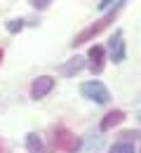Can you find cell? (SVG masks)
<instances>
[{
  "label": "cell",
  "instance_id": "15",
  "mask_svg": "<svg viewBox=\"0 0 141 153\" xmlns=\"http://www.w3.org/2000/svg\"><path fill=\"white\" fill-rule=\"evenodd\" d=\"M31 5H33V7H35V10H45V7H47V5H49V0H33V2H31Z\"/></svg>",
  "mask_w": 141,
  "mask_h": 153
},
{
  "label": "cell",
  "instance_id": "6",
  "mask_svg": "<svg viewBox=\"0 0 141 153\" xmlns=\"http://www.w3.org/2000/svg\"><path fill=\"white\" fill-rule=\"evenodd\" d=\"M87 59H89L92 73H101V71H103V64H106V50H103L101 45H92L89 52H87Z\"/></svg>",
  "mask_w": 141,
  "mask_h": 153
},
{
  "label": "cell",
  "instance_id": "12",
  "mask_svg": "<svg viewBox=\"0 0 141 153\" xmlns=\"http://www.w3.org/2000/svg\"><path fill=\"white\" fill-rule=\"evenodd\" d=\"M120 137L125 139V141H129V144H132L134 139H139V137H141V132H139V130H125V132H120Z\"/></svg>",
  "mask_w": 141,
  "mask_h": 153
},
{
  "label": "cell",
  "instance_id": "5",
  "mask_svg": "<svg viewBox=\"0 0 141 153\" xmlns=\"http://www.w3.org/2000/svg\"><path fill=\"white\" fill-rule=\"evenodd\" d=\"M54 90V78L49 76H40L33 80V85H31V99H42V97H47L49 92Z\"/></svg>",
  "mask_w": 141,
  "mask_h": 153
},
{
  "label": "cell",
  "instance_id": "16",
  "mask_svg": "<svg viewBox=\"0 0 141 153\" xmlns=\"http://www.w3.org/2000/svg\"><path fill=\"white\" fill-rule=\"evenodd\" d=\"M0 153H7V149H5V146H2V144H0Z\"/></svg>",
  "mask_w": 141,
  "mask_h": 153
},
{
  "label": "cell",
  "instance_id": "1",
  "mask_svg": "<svg viewBox=\"0 0 141 153\" xmlns=\"http://www.w3.org/2000/svg\"><path fill=\"white\" fill-rule=\"evenodd\" d=\"M122 5H127V2H122V0H120V2H118V5L113 7V10H108V12H106V14L101 17V19H97L94 24H92V26H87L85 31H80V33H78V36L73 38V42H71V45H73V47H78V45H82V42H89V40L94 38V36H99L101 31H103V28H106V26H108V24L113 21V17L118 14V10H120Z\"/></svg>",
  "mask_w": 141,
  "mask_h": 153
},
{
  "label": "cell",
  "instance_id": "11",
  "mask_svg": "<svg viewBox=\"0 0 141 153\" xmlns=\"http://www.w3.org/2000/svg\"><path fill=\"white\" fill-rule=\"evenodd\" d=\"M111 153H134V144L129 141H118L111 146Z\"/></svg>",
  "mask_w": 141,
  "mask_h": 153
},
{
  "label": "cell",
  "instance_id": "2",
  "mask_svg": "<svg viewBox=\"0 0 141 153\" xmlns=\"http://www.w3.org/2000/svg\"><path fill=\"white\" fill-rule=\"evenodd\" d=\"M80 94L85 97V99H89V101H94V104H99V106H103V104L111 101V92L106 90V85L99 82V80L82 82L80 85Z\"/></svg>",
  "mask_w": 141,
  "mask_h": 153
},
{
  "label": "cell",
  "instance_id": "17",
  "mask_svg": "<svg viewBox=\"0 0 141 153\" xmlns=\"http://www.w3.org/2000/svg\"><path fill=\"white\" fill-rule=\"evenodd\" d=\"M0 59H2V50H0Z\"/></svg>",
  "mask_w": 141,
  "mask_h": 153
},
{
  "label": "cell",
  "instance_id": "3",
  "mask_svg": "<svg viewBox=\"0 0 141 153\" xmlns=\"http://www.w3.org/2000/svg\"><path fill=\"white\" fill-rule=\"evenodd\" d=\"M54 149L57 151H63V153H75L80 149V139L75 137V134L71 132V130H66V127H59L57 132H54Z\"/></svg>",
  "mask_w": 141,
  "mask_h": 153
},
{
  "label": "cell",
  "instance_id": "9",
  "mask_svg": "<svg viewBox=\"0 0 141 153\" xmlns=\"http://www.w3.org/2000/svg\"><path fill=\"white\" fill-rule=\"evenodd\" d=\"M26 149H28V153H45V144L35 132H31L26 134Z\"/></svg>",
  "mask_w": 141,
  "mask_h": 153
},
{
  "label": "cell",
  "instance_id": "13",
  "mask_svg": "<svg viewBox=\"0 0 141 153\" xmlns=\"http://www.w3.org/2000/svg\"><path fill=\"white\" fill-rule=\"evenodd\" d=\"M21 28H24V19H12L7 24V31H10V33H19Z\"/></svg>",
  "mask_w": 141,
  "mask_h": 153
},
{
  "label": "cell",
  "instance_id": "10",
  "mask_svg": "<svg viewBox=\"0 0 141 153\" xmlns=\"http://www.w3.org/2000/svg\"><path fill=\"white\" fill-rule=\"evenodd\" d=\"M101 149V137L99 134H87V146H85V153H97Z\"/></svg>",
  "mask_w": 141,
  "mask_h": 153
},
{
  "label": "cell",
  "instance_id": "7",
  "mask_svg": "<svg viewBox=\"0 0 141 153\" xmlns=\"http://www.w3.org/2000/svg\"><path fill=\"white\" fill-rule=\"evenodd\" d=\"M82 68H85V59L82 57H73V59H68L66 64H61V76H66V78H71V76H75V73H80Z\"/></svg>",
  "mask_w": 141,
  "mask_h": 153
},
{
  "label": "cell",
  "instance_id": "4",
  "mask_svg": "<svg viewBox=\"0 0 141 153\" xmlns=\"http://www.w3.org/2000/svg\"><path fill=\"white\" fill-rule=\"evenodd\" d=\"M108 54H111V61L113 64H122L127 52H125V42H122V31H115L113 38L108 40Z\"/></svg>",
  "mask_w": 141,
  "mask_h": 153
},
{
  "label": "cell",
  "instance_id": "14",
  "mask_svg": "<svg viewBox=\"0 0 141 153\" xmlns=\"http://www.w3.org/2000/svg\"><path fill=\"white\" fill-rule=\"evenodd\" d=\"M115 5H118V2H108V0H103V2H97V7H99L101 12H103V10H113Z\"/></svg>",
  "mask_w": 141,
  "mask_h": 153
},
{
  "label": "cell",
  "instance_id": "8",
  "mask_svg": "<svg viewBox=\"0 0 141 153\" xmlns=\"http://www.w3.org/2000/svg\"><path fill=\"white\" fill-rule=\"evenodd\" d=\"M122 120H125V111L115 108V111H111V113L103 115V120H101V130H103V132H106V130H113L115 125H120Z\"/></svg>",
  "mask_w": 141,
  "mask_h": 153
}]
</instances>
